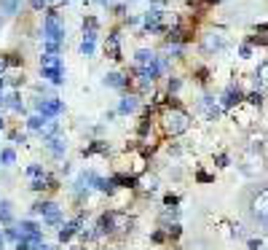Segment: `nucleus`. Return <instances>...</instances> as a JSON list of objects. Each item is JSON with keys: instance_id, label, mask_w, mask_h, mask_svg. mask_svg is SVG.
Segmentation results:
<instances>
[{"instance_id": "nucleus-31", "label": "nucleus", "mask_w": 268, "mask_h": 250, "mask_svg": "<svg viewBox=\"0 0 268 250\" xmlns=\"http://www.w3.org/2000/svg\"><path fill=\"white\" fill-rule=\"evenodd\" d=\"M164 205H167V207H177V205H180V197H175V194H167V197H164Z\"/></svg>"}, {"instance_id": "nucleus-17", "label": "nucleus", "mask_w": 268, "mask_h": 250, "mask_svg": "<svg viewBox=\"0 0 268 250\" xmlns=\"http://www.w3.org/2000/svg\"><path fill=\"white\" fill-rule=\"evenodd\" d=\"M255 87H268V59H263L255 70Z\"/></svg>"}, {"instance_id": "nucleus-40", "label": "nucleus", "mask_w": 268, "mask_h": 250, "mask_svg": "<svg viewBox=\"0 0 268 250\" xmlns=\"http://www.w3.org/2000/svg\"><path fill=\"white\" fill-rule=\"evenodd\" d=\"M97 3H99V6H110L113 0H97Z\"/></svg>"}, {"instance_id": "nucleus-25", "label": "nucleus", "mask_w": 268, "mask_h": 250, "mask_svg": "<svg viewBox=\"0 0 268 250\" xmlns=\"http://www.w3.org/2000/svg\"><path fill=\"white\" fill-rule=\"evenodd\" d=\"M0 161H3V164H14V161H17V151H14V148H3V151H0Z\"/></svg>"}, {"instance_id": "nucleus-18", "label": "nucleus", "mask_w": 268, "mask_h": 250, "mask_svg": "<svg viewBox=\"0 0 268 250\" xmlns=\"http://www.w3.org/2000/svg\"><path fill=\"white\" fill-rule=\"evenodd\" d=\"M54 210H59V207L54 205V202H46V199H43V202H35V205H33V213H35V215H43V218L51 215Z\"/></svg>"}, {"instance_id": "nucleus-23", "label": "nucleus", "mask_w": 268, "mask_h": 250, "mask_svg": "<svg viewBox=\"0 0 268 250\" xmlns=\"http://www.w3.org/2000/svg\"><path fill=\"white\" fill-rule=\"evenodd\" d=\"M11 202L9 199H3V202H0V221H3V223H11Z\"/></svg>"}, {"instance_id": "nucleus-10", "label": "nucleus", "mask_w": 268, "mask_h": 250, "mask_svg": "<svg viewBox=\"0 0 268 250\" xmlns=\"http://www.w3.org/2000/svg\"><path fill=\"white\" fill-rule=\"evenodd\" d=\"M43 70V78H49L54 87H59V84H65V67L57 65V67H41Z\"/></svg>"}, {"instance_id": "nucleus-46", "label": "nucleus", "mask_w": 268, "mask_h": 250, "mask_svg": "<svg viewBox=\"0 0 268 250\" xmlns=\"http://www.w3.org/2000/svg\"><path fill=\"white\" fill-rule=\"evenodd\" d=\"M0 100H3V97H0Z\"/></svg>"}, {"instance_id": "nucleus-26", "label": "nucleus", "mask_w": 268, "mask_h": 250, "mask_svg": "<svg viewBox=\"0 0 268 250\" xmlns=\"http://www.w3.org/2000/svg\"><path fill=\"white\" fill-rule=\"evenodd\" d=\"M43 223H46V226H62V213H59V210H54L51 215L43 218Z\"/></svg>"}, {"instance_id": "nucleus-42", "label": "nucleus", "mask_w": 268, "mask_h": 250, "mask_svg": "<svg viewBox=\"0 0 268 250\" xmlns=\"http://www.w3.org/2000/svg\"><path fill=\"white\" fill-rule=\"evenodd\" d=\"M0 250H3V234H0Z\"/></svg>"}, {"instance_id": "nucleus-41", "label": "nucleus", "mask_w": 268, "mask_h": 250, "mask_svg": "<svg viewBox=\"0 0 268 250\" xmlns=\"http://www.w3.org/2000/svg\"><path fill=\"white\" fill-rule=\"evenodd\" d=\"M49 3H54V6H59V3H67V0H49Z\"/></svg>"}, {"instance_id": "nucleus-7", "label": "nucleus", "mask_w": 268, "mask_h": 250, "mask_svg": "<svg viewBox=\"0 0 268 250\" xmlns=\"http://www.w3.org/2000/svg\"><path fill=\"white\" fill-rule=\"evenodd\" d=\"M35 111L43 116V119H57V116L65 111V103L57 97H49V100H35Z\"/></svg>"}, {"instance_id": "nucleus-37", "label": "nucleus", "mask_w": 268, "mask_h": 250, "mask_svg": "<svg viewBox=\"0 0 268 250\" xmlns=\"http://www.w3.org/2000/svg\"><path fill=\"white\" fill-rule=\"evenodd\" d=\"M145 189H148V191H156V189H159V181H156V178H151V181H148V186H145Z\"/></svg>"}, {"instance_id": "nucleus-29", "label": "nucleus", "mask_w": 268, "mask_h": 250, "mask_svg": "<svg viewBox=\"0 0 268 250\" xmlns=\"http://www.w3.org/2000/svg\"><path fill=\"white\" fill-rule=\"evenodd\" d=\"M94 49H97V46H94L91 41H83L81 43V54H83V57H94Z\"/></svg>"}, {"instance_id": "nucleus-44", "label": "nucleus", "mask_w": 268, "mask_h": 250, "mask_svg": "<svg viewBox=\"0 0 268 250\" xmlns=\"http://www.w3.org/2000/svg\"><path fill=\"white\" fill-rule=\"evenodd\" d=\"M0 129H3V119H0Z\"/></svg>"}, {"instance_id": "nucleus-4", "label": "nucleus", "mask_w": 268, "mask_h": 250, "mask_svg": "<svg viewBox=\"0 0 268 250\" xmlns=\"http://www.w3.org/2000/svg\"><path fill=\"white\" fill-rule=\"evenodd\" d=\"M43 41H46V54H59V46L65 41V27L59 25L57 14H49L43 22Z\"/></svg>"}, {"instance_id": "nucleus-38", "label": "nucleus", "mask_w": 268, "mask_h": 250, "mask_svg": "<svg viewBox=\"0 0 268 250\" xmlns=\"http://www.w3.org/2000/svg\"><path fill=\"white\" fill-rule=\"evenodd\" d=\"M196 178H199V181H201V183H209V181H212V175H207V173H199V175H196Z\"/></svg>"}, {"instance_id": "nucleus-33", "label": "nucleus", "mask_w": 268, "mask_h": 250, "mask_svg": "<svg viewBox=\"0 0 268 250\" xmlns=\"http://www.w3.org/2000/svg\"><path fill=\"white\" fill-rule=\"evenodd\" d=\"M247 245H249V250H260V247H263V242H260V237L257 239L252 237V239H247Z\"/></svg>"}, {"instance_id": "nucleus-1", "label": "nucleus", "mask_w": 268, "mask_h": 250, "mask_svg": "<svg viewBox=\"0 0 268 250\" xmlns=\"http://www.w3.org/2000/svg\"><path fill=\"white\" fill-rule=\"evenodd\" d=\"M239 210L252 231L268 237V178L249 181L239 194Z\"/></svg>"}, {"instance_id": "nucleus-6", "label": "nucleus", "mask_w": 268, "mask_h": 250, "mask_svg": "<svg viewBox=\"0 0 268 250\" xmlns=\"http://www.w3.org/2000/svg\"><path fill=\"white\" fill-rule=\"evenodd\" d=\"M228 49V38L223 30H209L207 35L201 38V51L204 54H220Z\"/></svg>"}, {"instance_id": "nucleus-5", "label": "nucleus", "mask_w": 268, "mask_h": 250, "mask_svg": "<svg viewBox=\"0 0 268 250\" xmlns=\"http://www.w3.org/2000/svg\"><path fill=\"white\" fill-rule=\"evenodd\" d=\"M164 129H167V135H172V137L183 135V132L191 129V116H188L183 108L172 105L169 111L164 113Z\"/></svg>"}, {"instance_id": "nucleus-13", "label": "nucleus", "mask_w": 268, "mask_h": 250, "mask_svg": "<svg viewBox=\"0 0 268 250\" xmlns=\"http://www.w3.org/2000/svg\"><path fill=\"white\" fill-rule=\"evenodd\" d=\"M140 108V100L134 97V95H126V97H121V103H118V113L121 116H129V113H134Z\"/></svg>"}, {"instance_id": "nucleus-11", "label": "nucleus", "mask_w": 268, "mask_h": 250, "mask_svg": "<svg viewBox=\"0 0 268 250\" xmlns=\"http://www.w3.org/2000/svg\"><path fill=\"white\" fill-rule=\"evenodd\" d=\"M38 135H41L43 143H49L51 137H59V121H57V119H49V121L43 124V129L38 132Z\"/></svg>"}, {"instance_id": "nucleus-45", "label": "nucleus", "mask_w": 268, "mask_h": 250, "mask_svg": "<svg viewBox=\"0 0 268 250\" xmlns=\"http://www.w3.org/2000/svg\"><path fill=\"white\" fill-rule=\"evenodd\" d=\"M129 3H134V0H129Z\"/></svg>"}, {"instance_id": "nucleus-32", "label": "nucleus", "mask_w": 268, "mask_h": 250, "mask_svg": "<svg viewBox=\"0 0 268 250\" xmlns=\"http://www.w3.org/2000/svg\"><path fill=\"white\" fill-rule=\"evenodd\" d=\"M228 161H231V159H228V153H217V156H215V164H217V167H228Z\"/></svg>"}, {"instance_id": "nucleus-15", "label": "nucleus", "mask_w": 268, "mask_h": 250, "mask_svg": "<svg viewBox=\"0 0 268 250\" xmlns=\"http://www.w3.org/2000/svg\"><path fill=\"white\" fill-rule=\"evenodd\" d=\"M134 59H137V67H148V65H156V62H159V57H156L151 49H140Z\"/></svg>"}, {"instance_id": "nucleus-9", "label": "nucleus", "mask_w": 268, "mask_h": 250, "mask_svg": "<svg viewBox=\"0 0 268 250\" xmlns=\"http://www.w3.org/2000/svg\"><path fill=\"white\" fill-rule=\"evenodd\" d=\"M241 100H247V97H244V92L239 87H228L225 95H223V108H236Z\"/></svg>"}, {"instance_id": "nucleus-24", "label": "nucleus", "mask_w": 268, "mask_h": 250, "mask_svg": "<svg viewBox=\"0 0 268 250\" xmlns=\"http://www.w3.org/2000/svg\"><path fill=\"white\" fill-rule=\"evenodd\" d=\"M6 103H9V108H11V111H17V113L25 111V105H22V100H19L17 92H14V95H9V100H6Z\"/></svg>"}, {"instance_id": "nucleus-14", "label": "nucleus", "mask_w": 268, "mask_h": 250, "mask_svg": "<svg viewBox=\"0 0 268 250\" xmlns=\"http://www.w3.org/2000/svg\"><path fill=\"white\" fill-rule=\"evenodd\" d=\"M102 84H105V87H110V89H118V92H121L129 81H126L121 73H107L105 78H102Z\"/></svg>"}, {"instance_id": "nucleus-19", "label": "nucleus", "mask_w": 268, "mask_h": 250, "mask_svg": "<svg viewBox=\"0 0 268 250\" xmlns=\"http://www.w3.org/2000/svg\"><path fill=\"white\" fill-rule=\"evenodd\" d=\"M107 151H110V145H105L102 140H94L89 148H83V156H91V153H107Z\"/></svg>"}, {"instance_id": "nucleus-28", "label": "nucleus", "mask_w": 268, "mask_h": 250, "mask_svg": "<svg viewBox=\"0 0 268 250\" xmlns=\"http://www.w3.org/2000/svg\"><path fill=\"white\" fill-rule=\"evenodd\" d=\"M247 103L260 108V105H263V95H260V92H252V95H247Z\"/></svg>"}, {"instance_id": "nucleus-8", "label": "nucleus", "mask_w": 268, "mask_h": 250, "mask_svg": "<svg viewBox=\"0 0 268 250\" xmlns=\"http://www.w3.org/2000/svg\"><path fill=\"white\" fill-rule=\"evenodd\" d=\"M19 231H22V237L30 239L33 245H38V242H43V231H41V226H38L35 221H30V218H25V221L19 223Z\"/></svg>"}, {"instance_id": "nucleus-12", "label": "nucleus", "mask_w": 268, "mask_h": 250, "mask_svg": "<svg viewBox=\"0 0 268 250\" xmlns=\"http://www.w3.org/2000/svg\"><path fill=\"white\" fill-rule=\"evenodd\" d=\"M46 148H49V153L54 156V159H62V156H65V151H67V143L62 137H51L49 143H43Z\"/></svg>"}, {"instance_id": "nucleus-22", "label": "nucleus", "mask_w": 268, "mask_h": 250, "mask_svg": "<svg viewBox=\"0 0 268 250\" xmlns=\"http://www.w3.org/2000/svg\"><path fill=\"white\" fill-rule=\"evenodd\" d=\"M57 65H62L59 54H43L41 57V67H57Z\"/></svg>"}, {"instance_id": "nucleus-2", "label": "nucleus", "mask_w": 268, "mask_h": 250, "mask_svg": "<svg viewBox=\"0 0 268 250\" xmlns=\"http://www.w3.org/2000/svg\"><path fill=\"white\" fill-rule=\"evenodd\" d=\"M236 170H239L247 181H260V178L265 175V170H268V153L244 145L239 159H236Z\"/></svg>"}, {"instance_id": "nucleus-35", "label": "nucleus", "mask_w": 268, "mask_h": 250, "mask_svg": "<svg viewBox=\"0 0 268 250\" xmlns=\"http://www.w3.org/2000/svg\"><path fill=\"white\" fill-rule=\"evenodd\" d=\"M167 237H169L167 231H153V237H151V239H153V242H164Z\"/></svg>"}, {"instance_id": "nucleus-3", "label": "nucleus", "mask_w": 268, "mask_h": 250, "mask_svg": "<svg viewBox=\"0 0 268 250\" xmlns=\"http://www.w3.org/2000/svg\"><path fill=\"white\" fill-rule=\"evenodd\" d=\"M134 221L126 213H121V210H107V213H102L97 218V231L99 237H113V234H129L131 231Z\"/></svg>"}, {"instance_id": "nucleus-43", "label": "nucleus", "mask_w": 268, "mask_h": 250, "mask_svg": "<svg viewBox=\"0 0 268 250\" xmlns=\"http://www.w3.org/2000/svg\"><path fill=\"white\" fill-rule=\"evenodd\" d=\"M3 84H6V81H3V78H0V89H3Z\"/></svg>"}, {"instance_id": "nucleus-27", "label": "nucleus", "mask_w": 268, "mask_h": 250, "mask_svg": "<svg viewBox=\"0 0 268 250\" xmlns=\"http://www.w3.org/2000/svg\"><path fill=\"white\" fill-rule=\"evenodd\" d=\"M27 175H30V178H43L46 173H43L41 164H30V167H27Z\"/></svg>"}, {"instance_id": "nucleus-20", "label": "nucleus", "mask_w": 268, "mask_h": 250, "mask_svg": "<svg viewBox=\"0 0 268 250\" xmlns=\"http://www.w3.org/2000/svg\"><path fill=\"white\" fill-rule=\"evenodd\" d=\"M19 6H22V0H0V11L9 14V17L19 11Z\"/></svg>"}, {"instance_id": "nucleus-30", "label": "nucleus", "mask_w": 268, "mask_h": 250, "mask_svg": "<svg viewBox=\"0 0 268 250\" xmlns=\"http://www.w3.org/2000/svg\"><path fill=\"white\" fill-rule=\"evenodd\" d=\"M180 87H183V81H180V78H169V84H167L169 95H175V92H180Z\"/></svg>"}, {"instance_id": "nucleus-39", "label": "nucleus", "mask_w": 268, "mask_h": 250, "mask_svg": "<svg viewBox=\"0 0 268 250\" xmlns=\"http://www.w3.org/2000/svg\"><path fill=\"white\" fill-rule=\"evenodd\" d=\"M33 250H54V247H49V245H43V242H38V245H33Z\"/></svg>"}, {"instance_id": "nucleus-16", "label": "nucleus", "mask_w": 268, "mask_h": 250, "mask_svg": "<svg viewBox=\"0 0 268 250\" xmlns=\"http://www.w3.org/2000/svg\"><path fill=\"white\" fill-rule=\"evenodd\" d=\"M118 43H121V35L110 33V38H107V54H110V59H121V49H118Z\"/></svg>"}, {"instance_id": "nucleus-34", "label": "nucleus", "mask_w": 268, "mask_h": 250, "mask_svg": "<svg viewBox=\"0 0 268 250\" xmlns=\"http://www.w3.org/2000/svg\"><path fill=\"white\" fill-rule=\"evenodd\" d=\"M239 54H241V59H247L249 54H252V46H249V43H244L241 49H239Z\"/></svg>"}, {"instance_id": "nucleus-21", "label": "nucleus", "mask_w": 268, "mask_h": 250, "mask_svg": "<svg viewBox=\"0 0 268 250\" xmlns=\"http://www.w3.org/2000/svg\"><path fill=\"white\" fill-rule=\"evenodd\" d=\"M46 121H49V119H43V116H41V113H35V116H30V119H27V127H30V129H33V132H41Z\"/></svg>"}, {"instance_id": "nucleus-36", "label": "nucleus", "mask_w": 268, "mask_h": 250, "mask_svg": "<svg viewBox=\"0 0 268 250\" xmlns=\"http://www.w3.org/2000/svg\"><path fill=\"white\" fill-rule=\"evenodd\" d=\"M43 6H49V0H33V9H35V11H41Z\"/></svg>"}]
</instances>
